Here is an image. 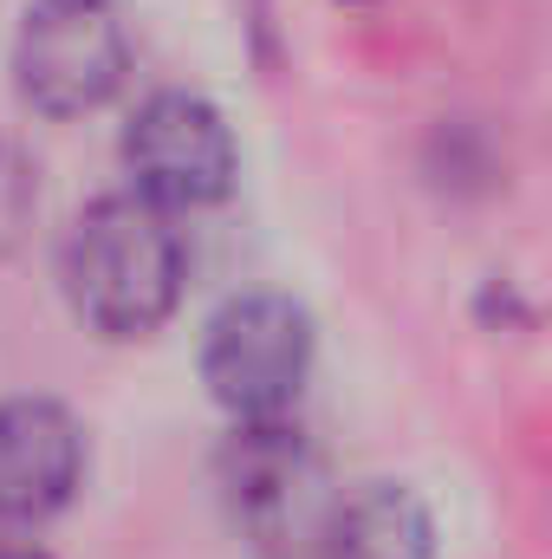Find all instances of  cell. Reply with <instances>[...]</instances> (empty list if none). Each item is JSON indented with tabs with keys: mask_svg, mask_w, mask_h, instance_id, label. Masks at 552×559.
Masks as SVG:
<instances>
[{
	"mask_svg": "<svg viewBox=\"0 0 552 559\" xmlns=\"http://www.w3.org/2000/svg\"><path fill=\"white\" fill-rule=\"evenodd\" d=\"M33 209H39V163L13 138H0V261L26 241Z\"/></svg>",
	"mask_w": 552,
	"mask_h": 559,
	"instance_id": "obj_8",
	"label": "cell"
},
{
	"mask_svg": "<svg viewBox=\"0 0 552 559\" xmlns=\"http://www.w3.org/2000/svg\"><path fill=\"white\" fill-rule=\"evenodd\" d=\"M137 33L124 0H26L13 33V92L39 118H85L124 92Z\"/></svg>",
	"mask_w": 552,
	"mask_h": 559,
	"instance_id": "obj_3",
	"label": "cell"
},
{
	"mask_svg": "<svg viewBox=\"0 0 552 559\" xmlns=\"http://www.w3.org/2000/svg\"><path fill=\"white\" fill-rule=\"evenodd\" d=\"M118 156H124L131 195L156 202L163 215L169 209H208L241 176L235 124L202 92H149L118 138Z\"/></svg>",
	"mask_w": 552,
	"mask_h": 559,
	"instance_id": "obj_5",
	"label": "cell"
},
{
	"mask_svg": "<svg viewBox=\"0 0 552 559\" xmlns=\"http://www.w3.org/2000/svg\"><path fill=\"white\" fill-rule=\"evenodd\" d=\"M319 358V325L305 299L254 286L235 293L202 332V384L235 423H279Z\"/></svg>",
	"mask_w": 552,
	"mask_h": 559,
	"instance_id": "obj_4",
	"label": "cell"
},
{
	"mask_svg": "<svg viewBox=\"0 0 552 559\" xmlns=\"http://www.w3.org/2000/svg\"><path fill=\"white\" fill-rule=\"evenodd\" d=\"M0 559H52V554H39V547H0Z\"/></svg>",
	"mask_w": 552,
	"mask_h": 559,
	"instance_id": "obj_9",
	"label": "cell"
},
{
	"mask_svg": "<svg viewBox=\"0 0 552 559\" xmlns=\"http://www.w3.org/2000/svg\"><path fill=\"white\" fill-rule=\"evenodd\" d=\"M325 559H435V514L410 481H358L338 501Z\"/></svg>",
	"mask_w": 552,
	"mask_h": 559,
	"instance_id": "obj_7",
	"label": "cell"
},
{
	"mask_svg": "<svg viewBox=\"0 0 552 559\" xmlns=\"http://www.w3.org/2000/svg\"><path fill=\"white\" fill-rule=\"evenodd\" d=\"M85 488V429L59 397L0 404V527H39Z\"/></svg>",
	"mask_w": 552,
	"mask_h": 559,
	"instance_id": "obj_6",
	"label": "cell"
},
{
	"mask_svg": "<svg viewBox=\"0 0 552 559\" xmlns=\"http://www.w3.org/2000/svg\"><path fill=\"white\" fill-rule=\"evenodd\" d=\"M65 299L98 338H149L176 306L189 280V248L176 222L143 195H98L79 209L65 254Z\"/></svg>",
	"mask_w": 552,
	"mask_h": 559,
	"instance_id": "obj_1",
	"label": "cell"
},
{
	"mask_svg": "<svg viewBox=\"0 0 552 559\" xmlns=\"http://www.w3.org/2000/svg\"><path fill=\"white\" fill-rule=\"evenodd\" d=\"M215 481L228 521L261 559H325L345 488L299 423H235L215 455Z\"/></svg>",
	"mask_w": 552,
	"mask_h": 559,
	"instance_id": "obj_2",
	"label": "cell"
}]
</instances>
